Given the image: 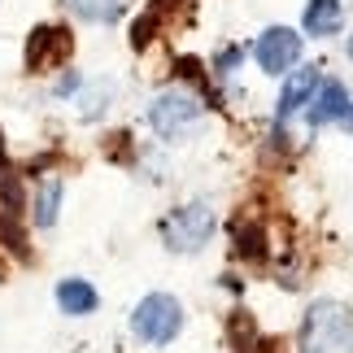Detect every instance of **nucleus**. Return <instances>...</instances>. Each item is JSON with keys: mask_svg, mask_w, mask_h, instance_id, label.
Wrapping results in <instances>:
<instances>
[{"mask_svg": "<svg viewBox=\"0 0 353 353\" xmlns=\"http://www.w3.org/2000/svg\"><path fill=\"white\" fill-rule=\"evenodd\" d=\"M301 353H353V314L341 301H314L296 332Z\"/></svg>", "mask_w": 353, "mask_h": 353, "instance_id": "nucleus-1", "label": "nucleus"}, {"mask_svg": "<svg viewBox=\"0 0 353 353\" xmlns=\"http://www.w3.org/2000/svg\"><path fill=\"white\" fill-rule=\"evenodd\" d=\"M210 236H214V210L205 201H188L161 219V240L170 253H196L210 244Z\"/></svg>", "mask_w": 353, "mask_h": 353, "instance_id": "nucleus-2", "label": "nucleus"}, {"mask_svg": "<svg viewBox=\"0 0 353 353\" xmlns=\"http://www.w3.org/2000/svg\"><path fill=\"white\" fill-rule=\"evenodd\" d=\"M179 327H183V305L170 292H148L131 314V332L144 345H170L179 336Z\"/></svg>", "mask_w": 353, "mask_h": 353, "instance_id": "nucleus-3", "label": "nucleus"}, {"mask_svg": "<svg viewBox=\"0 0 353 353\" xmlns=\"http://www.w3.org/2000/svg\"><path fill=\"white\" fill-rule=\"evenodd\" d=\"M196 118H201V101L192 92H161V97L148 105V127H153L161 140H183V135L196 127Z\"/></svg>", "mask_w": 353, "mask_h": 353, "instance_id": "nucleus-4", "label": "nucleus"}, {"mask_svg": "<svg viewBox=\"0 0 353 353\" xmlns=\"http://www.w3.org/2000/svg\"><path fill=\"white\" fill-rule=\"evenodd\" d=\"M253 61L257 70L266 74H288L296 61H301V35L292 26H266L253 44Z\"/></svg>", "mask_w": 353, "mask_h": 353, "instance_id": "nucleus-5", "label": "nucleus"}, {"mask_svg": "<svg viewBox=\"0 0 353 353\" xmlns=\"http://www.w3.org/2000/svg\"><path fill=\"white\" fill-rule=\"evenodd\" d=\"M74 52V39L65 26H35L31 39H26V65L31 70H52Z\"/></svg>", "mask_w": 353, "mask_h": 353, "instance_id": "nucleus-6", "label": "nucleus"}, {"mask_svg": "<svg viewBox=\"0 0 353 353\" xmlns=\"http://www.w3.org/2000/svg\"><path fill=\"white\" fill-rule=\"evenodd\" d=\"M349 114H353V97H349V88L341 83V79H323L314 101L305 105V118L314 122V127H332V122L349 127Z\"/></svg>", "mask_w": 353, "mask_h": 353, "instance_id": "nucleus-7", "label": "nucleus"}, {"mask_svg": "<svg viewBox=\"0 0 353 353\" xmlns=\"http://www.w3.org/2000/svg\"><path fill=\"white\" fill-rule=\"evenodd\" d=\"M319 83H323V74L314 70V65H301V70H292V74H288V83H283V92H279V110H275V118H279V122H288L292 114H301L305 105L314 101Z\"/></svg>", "mask_w": 353, "mask_h": 353, "instance_id": "nucleus-8", "label": "nucleus"}, {"mask_svg": "<svg viewBox=\"0 0 353 353\" xmlns=\"http://www.w3.org/2000/svg\"><path fill=\"white\" fill-rule=\"evenodd\" d=\"M345 22V0H310L301 13L305 35H336Z\"/></svg>", "mask_w": 353, "mask_h": 353, "instance_id": "nucleus-9", "label": "nucleus"}, {"mask_svg": "<svg viewBox=\"0 0 353 353\" xmlns=\"http://www.w3.org/2000/svg\"><path fill=\"white\" fill-rule=\"evenodd\" d=\"M57 305L65 310V314H92V310L101 305V296H97V288H92L88 279H61L57 283Z\"/></svg>", "mask_w": 353, "mask_h": 353, "instance_id": "nucleus-10", "label": "nucleus"}, {"mask_svg": "<svg viewBox=\"0 0 353 353\" xmlns=\"http://www.w3.org/2000/svg\"><path fill=\"white\" fill-rule=\"evenodd\" d=\"M57 210H61V183L57 179H44L35 192V223L39 227H52L57 223Z\"/></svg>", "mask_w": 353, "mask_h": 353, "instance_id": "nucleus-11", "label": "nucleus"}, {"mask_svg": "<svg viewBox=\"0 0 353 353\" xmlns=\"http://www.w3.org/2000/svg\"><path fill=\"white\" fill-rule=\"evenodd\" d=\"M65 5L88 22H114L122 13V0H65Z\"/></svg>", "mask_w": 353, "mask_h": 353, "instance_id": "nucleus-12", "label": "nucleus"}, {"mask_svg": "<svg viewBox=\"0 0 353 353\" xmlns=\"http://www.w3.org/2000/svg\"><path fill=\"white\" fill-rule=\"evenodd\" d=\"M13 219H18V214H0V244L26 257V236L18 232V223H13Z\"/></svg>", "mask_w": 353, "mask_h": 353, "instance_id": "nucleus-13", "label": "nucleus"}, {"mask_svg": "<svg viewBox=\"0 0 353 353\" xmlns=\"http://www.w3.org/2000/svg\"><path fill=\"white\" fill-rule=\"evenodd\" d=\"M240 253L244 257H266V249H262V240H266V232H257V227H240Z\"/></svg>", "mask_w": 353, "mask_h": 353, "instance_id": "nucleus-14", "label": "nucleus"}, {"mask_svg": "<svg viewBox=\"0 0 353 353\" xmlns=\"http://www.w3.org/2000/svg\"><path fill=\"white\" fill-rule=\"evenodd\" d=\"M227 332H232V341L240 345V353H249V345H253V323H249V314H244V310L232 319V327H227Z\"/></svg>", "mask_w": 353, "mask_h": 353, "instance_id": "nucleus-15", "label": "nucleus"}, {"mask_svg": "<svg viewBox=\"0 0 353 353\" xmlns=\"http://www.w3.org/2000/svg\"><path fill=\"white\" fill-rule=\"evenodd\" d=\"M0 161H5V140H0Z\"/></svg>", "mask_w": 353, "mask_h": 353, "instance_id": "nucleus-16", "label": "nucleus"}, {"mask_svg": "<svg viewBox=\"0 0 353 353\" xmlns=\"http://www.w3.org/2000/svg\"><path fill=\"white\" fill-rule=\"evenodd\" d=\"M349 57H353V35H349Z\"/></svg>", "mask_w": 353, "mask_h": 353, "instance_id": "nucleus-17", "label": "nucleus"}]
</instances>
